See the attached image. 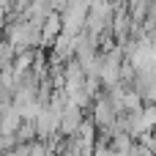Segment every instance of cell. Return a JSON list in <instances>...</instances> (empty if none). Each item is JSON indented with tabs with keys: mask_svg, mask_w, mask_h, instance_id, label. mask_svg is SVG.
Segmentation results:
<instances>
[{
	"mask_svg": "<svg viewBox=\"0 0 156 156\" xmlns=\"http://www.w3.org/2000/svg\"><path fill=\"white\" fill-rule=\"evenodd\" d=\"M93 123H96V126H104V129H110V126L118 123V110H115V104H112L110 96H99V99H96Z\"/></svg>",
	"mask_w": 156,
	"mask_h": 156,
	"instance_id": "cell-1",
	"label": "cell"
},
{
	"mask_svg": "<svg viewBox=\"0 0 156 156\" xmlns=\"http://www.w3.org/2000/svg\"><path fill=\"white\" fill-rule=\"evenodd\" d=\"M63 33V14H58V11H49L47 14V19H44V25H41V36L47 38V41H52L55 44V38Z\"/></svg>",
	"mask_w": 156,
	"mask_h": 156,
	"instance_id": "cell-2",
	"label": "cell"
}]
</instances>
